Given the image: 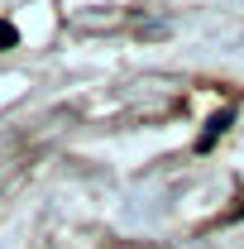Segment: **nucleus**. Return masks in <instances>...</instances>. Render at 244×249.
<instances>
[{
    "instance_id": "2",
    "label": "nucleus",
    "mask_w": 244,
    "mask_h": 249,
    "mask_svg": "<svg viewBox=\"0 0 244 249\" xmlns=\"http://www.w3.org/2000/svg\"><path fill=\"white\" fill-rule=\"evenodd\" d=\"M10 43H15V29H10V24H0V48H10Z\"/></svg>"
},
{
    "instance_id": "1",
    "label": "nucleus",
    "mask_w": 244,
    "mask_h": 249,
    "mask_svg": "<svg viewBox=\"0 0 244 249\" xmlns=\"http://www.w3.org/2000/svg\"><path fill=\"white\" fill-rule=\"evenodd\" d=\"M225 124H230V110H225V115H215V120L206 124V134H201V149H211V139L220 134V129H225Z\"/></svg>"
}]
</instances>
